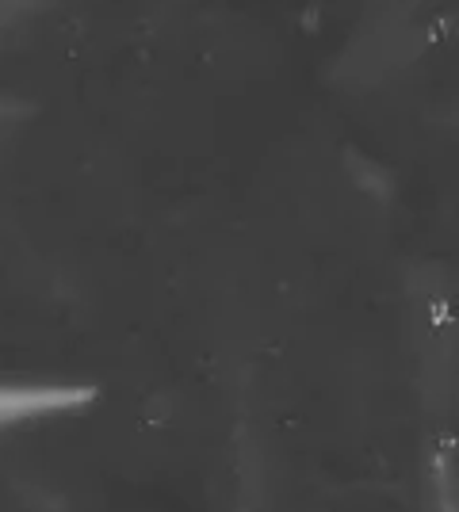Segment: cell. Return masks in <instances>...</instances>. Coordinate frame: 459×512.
Instances as JSON below:
<instances>
[{
	"mask_svg": "<svg viewBox=\"0 0 459 512\" xmlns=\"http://www.w3.org/2000/svg\"><path fill=\"white\" fill-rule=\"evenodd\" d=\"M433 478H437L440 512H459V478H456V470H452V463H448V459H440Z\"/></svg>",
	"mask_w": 459,
	"mask_h": 512,
	"instance_id": "7a4b0ae2",
	"label": "cell"
},
{
	"mask_svg": "<svg viewBox=\"0 0 459 512\" xmlns=\"http://www.w3.org/2000/svg\"><path fill=\"white\" fill-rule=\"evenodd\" d=\"M88 386H0V421H20L39 413H58L88 402Z\"/></svg>",
	"mask_w": 459,
	"mask_h": 512,
	"instance_id": "6da1fadb",
	"label": "cell"
}]
</instances>
